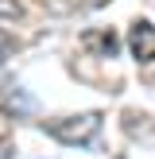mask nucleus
Wrapping results in <instances>:
<instances>
[{"mask_svg": "<svg viewBox=\"0 0 155 159\" xmlns=\"http://www.w3.org/2000/svg\"><path fill=\"white\" fill-rule=\"evenodd\" d=\"M20 16H23L20 0H0V20H20Z\"/></svg>", "mask_w": 155, "mask_h": 159, "instance_id": "obj_4", "label": "nucleus"}, {"mask_svg": "<svg viewBox=\"0 0 155 159\" xmlns=\"http://www.w3.org/2000/svg\"><path fill=\"white\" fill-rule=\"evenodd\" d=\"M82 43L89 47V51H97L101 58H113V54H116V47H120V39H116L108 27H97V31H85V39H82Z\"/></svg>", "mask_w": 155, "mask_h": 159, "instance_id": "obj_3", "label": "nucleus"}, {"mask_svg": "<svg viewBox=\"0 0 155 159\" xmlns=\"http://www.w3.org/2000/svg\"><path fill=\"white\" fill-rule=\"evenodd\" d=\"M8 51H12V39H8V35H0V66L8 62Z\"/></svg>", "mask_w": 155, "mask_h": 159, "instance_id": "obj_5", "label": "nucleus"}, {"mask_svg": "<svg viewBox=\"0 0 155 159\" xmlns=\"http://www.w3.org/2000/svg\"><path fill=\"white\" fill-rule=\"evenodd\" d=\"M128 47L136 54V62H155V27L147 20H136L128 31Z\"/></svg>", "mask_w": 155, "mask_h": 159, "instance_id": "obj_2", "label": "nucleus"}, {"mask_svg": "<svg viewBox=\"0 0 155 159\" xmlns=\"http://www.w3.org/2000/svg\"><path fill=\"white\" fill-rule=\"evenodd\" d=\"M0 159H12V140L0 136Z\"/></svg>", "mask_w": 155, "mask_h": 159, "instance_id": "obj_6", "label": "nucleus"}, {"mask_svg": "<svg viewBox=\"0 0 155 159\" xmlns=\"http://www.w3.org/2000/svg\"><path fill=\"white\" fill-rule=\"evenodd\" d=\"M46 136H54L58 144H89L101 132V113H74V116H58V120L43 124Z\"/></svg>", "mask_w": 155, "mask_h": 159, "instance_id": "obj_1", "label": "nucleus"}]
</instances>
